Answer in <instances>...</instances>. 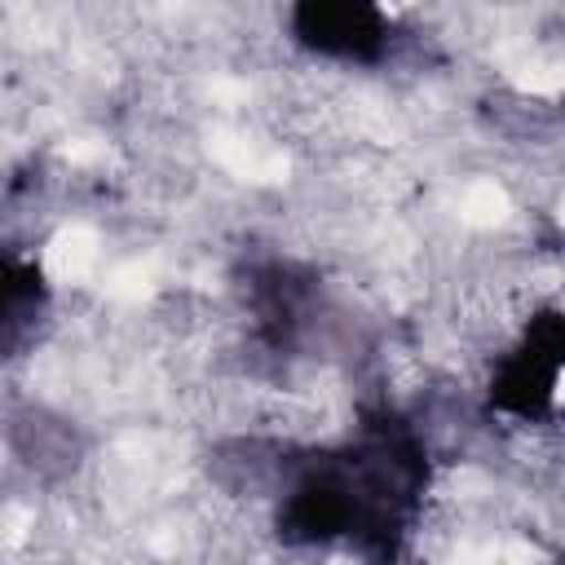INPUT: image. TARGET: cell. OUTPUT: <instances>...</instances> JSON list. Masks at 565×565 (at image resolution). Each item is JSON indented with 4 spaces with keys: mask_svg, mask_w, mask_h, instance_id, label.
I'll return each instance as SVG.
<instances>
[{
    "mask_svg": "<svg viewBox=\"0 0 565 565\" xmlns=\"http://www.w3.org/2000/svg\"><path fill=\"white\" fill-rule=\"evenodd\" d=\"M287 35L300 53L340 66H375L393 44L388 0H287Z\"/></svg>",
    "mask_w": 565,
    "mask_h": 565,
    "instance_id": "7a4b0ae2",
    "label": "cell"
},
{
    "mask_svg": "<svg viewBox=\"0 0 565 565\" xmlns=\"http://www.w3.org/2000/svg\"><path fill=\"white\" fill-rule=\"evenodd\" d=\"M565 305H534L494 349L486 406L512 424H547L565 406Z\"/></svg>",
    "mask_w": 565,
    "mask_h": 565,
    "instance_id": "6da1fadb",
    "label": "cell"
}]
</instances>
